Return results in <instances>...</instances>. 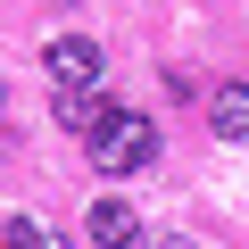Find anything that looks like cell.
Wrapping results in <instances>:
<instances>
[{
	"mask_svg": "<svg viewBox=\"0 0 249 249\" xmlns=\"http://www.w3.org/2000/svg\"><path fill=\"white\" fill-rule=\"evenodd\" d=\"M150 158H158V124L133 116V108H116V116H108V133L91 142V166H100V175H142Z\"/></svg>",
	"mask_w": 249,
	"mask_h": 249,
	"instance_id": "obj_1",
	"label": "cell"
},
{
	"mask_svg": "<svg viewBox=\"0 0 249 249\" xmlns=\"http://www.w3.org/2000/svg\"><path fill=\"white\" fill-rule=\"evenodd\" d=\"M42 58H50V83H58V91H91V83H100V42H91V34H58Z\"/></svg>",
	"mask_w": 249,
	"mask_h": 249,
	"instance_id": "obj_2",
	"label": "cell"
},
{
	"mask_svg": "<svg viewBox=\"0 0 249 249\" xmlns=\"http://www.w3.org/2000/svg\"><path fill=\"white\" fill-rule=\"evenodd\" d=\"M91 241L100 249H142L150 232H142V216L124 208V199H91Z\"/></svg>",
	"mask_w": 249,
	"mask_h": 249,
	"instance_id": "obj_3",
	"label": "cell"
},
{
	"mask_svg": "<svg viewBox=\"0 0 249 249\" xmlns=\"http://www.w3.org/2000/svg\"><path fill=\"white\" fill-rule=\"evenodd\" d=\"M108 116H116V108H108L100 91H58V124H67L75 142H100V133H108Z\"/></svg>",
	"mask_w": 249,
	"mask_h": 249,
	"instance_id": "obj_4",
	"label": "cell"
},
{
	"mask_svg": "<svg viewBox=\"0 0 249 249\" xmlns=\"http://www.w3.org/2000/svg\"><path fill=\"white\" fill-rule=\"evenodd\" d=\"M208 124H216V142H249V83H216Z\"/></svg>",
	"mask_w": 249,
	"mask_h": 249,
	"instance_id": "obj_5",
	"label": "cell"
},
{
	"mask_svg": "<svg viewBox=\"0 0 249 249\" xmlns=\"http://www.w3.org/2000/svg\"><path fill=\"white\" fill-rule=\"evenodd\" d=\"M0 249H58V232H42L34 216H17L9 232H0Z\"/></svg>",
	"mask_w": 249,
	"mask_h": 249,
	"instance_id": "obj_6",
	"label": "cell"
},
{
	"mask_svg": "<svg viewBox=\"0 0 249 249\" xmlns=\"http://www.w3.org/2000/svg\"><path fill=\"white\" fill-rule=\"evenodd\" d=\"M142 249H191V241H183V232H150Z\"/></svg>",
	"mask_w": 249,
	"mask_h": 249,
	"instance_id": "obj_7",
	"label": "cell"
},
{
	"mask_svg": "<svg viewBox=\"0 0 249 249\" xmlns=\"http://www.w3.org/2000/svg\"><path fill=\"white\" fill-rule=\"evenodd\" d=\"M58 249H67V241H58Z\"/></svg>",
	"mask_w": 249,
	"mask_h": 249,
	"instance_id": "obj_8",
	"label": "cell"
}]
</instances>
